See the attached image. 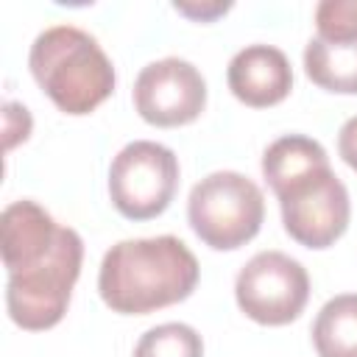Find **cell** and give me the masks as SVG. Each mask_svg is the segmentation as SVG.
<instances>
[{
	"mask_svg": "<svg viewBox=\"0 0 357 357\" xmlns=\"http://www.w3.org/2000/svg\"><path fill=\"white\" fill-rule=\"evenodd\" d=\"M206 106V81L195 64L167 56L139 70L134 81V109L159 128H176L198 120Z\"/></svg>",
	"mask_w": 357,
	"mask_h": 357,
	"instance_id": "ba28073f",
	"label": "cell"
},
{
	"mask_svg": "<svg viewBox=\"0 0 357 357\" xmlns=\"http://www.w3.org/2000/svg\"><path fill=\"white\" fill-rule=\"evenodd\" d=\"M226 81L231 95L254 109L282 103L293 89V70L287 56L273 45H248L229 61Z\"/></svg>",
	"mask_w": 357,
	"mask_h": 357,
	"instance_id": "9c48e42d",
	"label": "cell"
},
{
	"mask_svg": "<svg viewBox=\"0 0 357 357\" xmlns=\"http://www.w3.org/2000/svg\"><path fill=\"white\" fill-rule=\"evenodd\" d=\"M318 357H357V293L329 298L312 324Z\"/></svg>",
	"mask_w": 357,
	"mask_h": 357,
	"instance_id": "8fae6325",
	"label": "cell"
},
{
	"mask_svg": "<svg viewBox=\"0 0 357 357\" xmlns=\"http://www.w3.org/2000/svg\"><path fill=\"white\" fill-rule=\"evenodd\" d=\"M28 67L39 89L75 117L95 112L117 84L112 59L98 39L75 25L45 28L31 45Z\"/></svg>",
	"mask_w": 357,
	"mask_h": 357,
	"instance_id": "277c9868",
	"label": "cell"
},
{
	"mask_svg": "<svg viewBox=\"0 0 357 357\" xmlns=\"http://www.w3.org/2000/svg\"><path fill=\"white\" fill-rule=\"evenodd\" d=\"M187 220L204 245L215 251H234L259 234L265 220V195L248 176L218 170L190 190Z\"/></svg>",
	"mask_w": 357,
	"mask_h": 357,
	"instance_id": "5b68a950",
	"label": "cell"
},
{
	"mask_svg": "<svg viewBox=\"0 0 357 357\" xmlns=\"http://www.w3.org/2000/svg\"><path fill=\"white\" fill-rule=\"evenodd\" d=\"M198 276L195 254L173 234L120 240L103 254L98 293L112 312L148 315L190 298Z\"/></svg>",
	"mask_w": 357,
	"mask_h": 357,
	"instance_id": "3957f363",
	"label": "cell"
},
{
	"mask_svg": "<svg viewBox=\"0 0 357 357\" xmlns=\"http://www.w3.org/2000/svg\"><path fill=\"white\" fill-rule=\"evenodd\" d=\"M134 357H204V340L192 326L170 321L148 329L137 340Z\"/></svg>",
	"mask_w": 357,
	"mask_h": 357,
	"instance_id": "7c38bea8",
	"label": "cell"
},
{
	"mask_svg": "<svg viewBox=\"0 0 357 357\" xmlns=\"http://www.w3.org/2000/svg\"><path fill=\"white\" fill-rule=\"evenodd\" d=\"M262 176L279 198L284 231L307 248H329L349 229L351 201L329 167L326 148L304 134H284L262 153Z\"/></svg>",
	"mask_w": 357,
	"mask_h": 357,
	"instance_id": "7a4b0ae2",
	"label": "cell"
},
{
	"mask_svg": "<svg viewBox=\"0 0 357 357\" xmlns=\"http://www.w3.org/2000/svg\"><path fill=\"white\" fill-rule=\"evenodd\" d=\"M178 14H184V17H190V20H195V22H212V20H218L220 14H226L231 6L229 3H209V6H190V3H176L173 6Z\"/></svg>",
	"mask_w": 357,
	"mask_h": 357,
	"instance_id": "9a60e30c",
	"label": "cell"
},
{
	"mask_svg": "<svg viewBox=\"0 0 357 357\" xmlns=\"http://www.w3.org/2000/svg\"><path fill=\"white\" fill-rule=\"evenodd\" d=\"M0 237L3 265L8 271V318L28 332L56 326L64 318L73 287L81 276V234L56 223L36 201L22 198L3 209Z\"/></svg>",
	"mask_w": 357,
	"mask_h": 357,
	"instance_id": "6da1fadb",
	"label": "cell"
},
{
	"mask_svg": "<svg viewBox=\"0 0 357 357\" xmlns=\"http://www.w3.org/2000/svg\"><path fill=\"white\" fill-rule=\"evenodd\" d=\"M337 151L343 156V162L357 170V114L349 117L343 126H340V134H337Z\"/></svg>",
	"mask_w": 357,
	"mask_h": 357,
	"instance_id": "5bb4252c",
	"label": "cell"
},
{
	"mask_svg": "<svg viewBox=\"0 0 357 357\" xmlns=\"http://www.w3.org/2000/svg\"><path fill=\"white\" fill-rule=\"evenodd\" d=\"M234 298L251 321L262 326H284L304 312L310 276L298 259L282 251H259L240 268Z\"/></svg>",
	"mask_w": 357,
	"mask_h": 357,
	"instance_id": "52a82bcc",
	"label": "cell"
},
{
	"mask_svg": "<svg viewBox=\"0 0 357 357\" xmlns=\"http://www.w3.org/2000/svg\"><path fill=\"white\" fill-rule=\"evenodd\" d=\"M318 36L326 42L357 39V0H324L315 6Z\"/></svg>",
	"mask_w": 357,
	"mask_h": 357,
	"instance_id": "4fadbf2b",
	"label": "cell"
},
{
	"mask_svg": "<svg viewBox=\"0 0 357 357\" xmlns=\"http://www.w3.org/2000/svg\"><path fill=\"white\" fill-rule=\"evenodd\" d=\"M304 73L312 84L337 95H357V39H310L304 47Z\"/></svg>",
	"mask_w": 357,
	"mask_h": 357,
	"instance_id": "30bf717a",
	"label": "cell"
},
{
	"mask_svg": "<svg viewBox=\"0 0 357 357\" xmlns=\"http://www.w3.org/2000/svg\"><path fill=\"white\" fill-rule=\"evenodd\" d=\"M178 190L176 153L151 139H134L112 159L109 198L114 209L128 220L159 218Z\"/></svg>",
	"mask_w": 357,
	"mask_h": 357,
	"instance_id": "8992f818",
	"label": "cell"
}]
</instances>
